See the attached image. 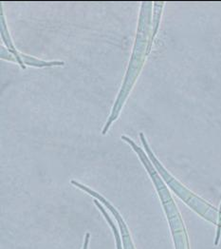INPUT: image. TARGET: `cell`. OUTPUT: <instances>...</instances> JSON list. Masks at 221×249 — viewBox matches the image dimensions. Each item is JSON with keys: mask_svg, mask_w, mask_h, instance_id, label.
<instances>
[{"mask_svg": "<svg viewBox=\"0 0 221 249\" xmlns=\"http://www.w3.org/2000/svg\"><path fill=\"white\" fill-rule=\"evenodd\" d=\"M161 9L159 12H157V9L155 7V16H154V27H153V35H152V38H151V42L153 41L154 39V36L157 33V29H158V26H159V20H160V17H161Z\"/></svg>", "mask_w": 221, "mask_h": 249, "instance_id": "obj_3", "label": "cell"}, {"mask_svg": "<svg viewBox=\"0 0 221 249\" xmlns=\"http://www.w3.org/2000/svg\"><path fill=\"white\" fill-rule=\"evenodd\" d=\"M0 18H1V37L3 39V41L5 42L9 52L15 56V58L17 59V62L19 63V65L21 66V68L23 70L26 69V66L24 65L23 60H22V53H19L17 49L15 48L12 39H11V36L9 35V32H8V28H7V24H6V20H5V18H4V15H3V12H2V8H0Z\"/></svg>", "mask_w": 221, "mask_h": 249, "instance_id": "obj_2", "label": "cell"}, {"mask_svg": "<svg viewBox=\"0 0 221 249\" xmlns=\"http://www.w3.org/2000/svg\"><path fill=\"white\" fill-rule=\"evenodd\" d=\"M151 4H152L151 2L141 3L138 31H137V36L134 43L133 52L130 57V62L128 65V68L122 82L121 90L117 96V99L112 108L111 114L102 131L103 135L108 131L111 124L118 118L121 112V107L138 78L141 67L144 62V57L147 55V46H148L147 36L149 35V27H150Z\"/></svg>", "mask_w": 221, "mask_h": 249, "instance_id": "obj_1", "label": "cell"}]
</instances>
